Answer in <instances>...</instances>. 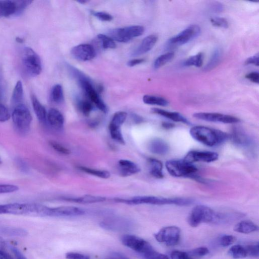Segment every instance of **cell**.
<instances>
[{"label": "cell", "mask_w": 259, "mask_h": 259, "mask_svg": "<svg viewBox=\"0 0 259 259\" xmlns=\"http://www.w3.org/2000/svg\"><path fill=\"white\" fill-rule=\"evenodd\" d=\"M16 10L15 1H11V0L0 1V17L15 15Z\"/></svg>", "instance_id": "obj_23"}, {"label": "cell", "mask_w": 259, "mask_h": 259, "mask_svg": "<svg viewBox=\"0 0 259 259\" xmlns=\"http://www.w3.org/2000/svg\"><path fill=\"white\" fill-rule=\"evenodd\" d=\"M212 9L216 12H221L223 10V6L220 3H216L213 5Z\"/></svg>", "instance_id": "obj_57"}, {"label": "cell", "mask_w": 259, "mask_h": 259, "mask_svg": "<svg viewBox=\"0 0 259 259\" xmlns=\"http://www.w3.org/2000/svg\"><path fill=\"white\" fill-rule=\"evenodd\" d=\"M111 137L117 142L125 144V141L121 131V129L109 127Z\"/></svg>", "instance_id": "obj_40"}, {"label": "cell", "mask_w": 259, "mask_h": 259, "mask_svg": "<svg viewBox=\"0 0 259 259\" xmlns=\"http://www.w3.org/2000/svg\"><path fill=\"white\" fill-rule=\"evenodd\" d=\"M98 39L100 41L102 46L104 49H114L116 45L111 38L103 34H99L97 36Z\"/></svg>", "instance_id": "obj_39"}, {"label": "cell", "mask_w": 259, "mask_h": 259, "mask_svg": "<svg viewBox=\"0 0 259 259\" xmlns=\"http://www.w3.org/2000/svg\"><path fill=\"white\" fill-rule=\"evenodd\" d=\"M166 167L169 173L173 177H194L197 171L194 164L187 162L184 160H172L167 161Z\"/></svg>", "instance_id": "obj_8"}, {"label": "cell", "mask_w": 259, "mask_h": 259, "mask_svg": "<svg viewBox=\"0 0 259 259\" xmlns=\"http://www.w3.org/2000/svg\"><path fill=\"white\" fill-rule=\"evenodd\" d=\"M51 98L56 103L60 104L64 100V90L62 85L57 84L51 89Z\"/></svg>", "instance_id": "obj_34"}, {"label": "cell", "mask_w": 259, "mask_h": 259, "mask_svg": "<svg viewBox=\"0 0 259 259\" xmlns=\"http://www.w3.org/2000/svg\"><path fill=\"white\" fill-rule=\"evenodd\" d=\"M67 259H90V257L86 255L74 252H69L66 254Z\"/></svg>", "instance_id": "obj_52"}, {"label": "cell", "mask_w": 259, "mask_h": 259, "mask_svg": "<svg viewBox=\"0 0 259 259\" xmlns=\"http://www.w3.org/2000/svg\"><path fill=\"white\" fill-rule=\"evenodd\" d=\"M114 255L117 259H130L125 257L122 255H121L119 253H115Z\"/></svg>", "instance_id": "obj_60"}, {"label": "cell", "mask_w": 259, "mask_h": 259, "mask_svg": "<svg viewBox=\"0 0 259 259\" xmlns=\"http://www.w3.org/2000/svg\"><path fill=\"white\" fill-rule=\"evenodd\" d=\"M22 63L26 73L31 76L39 75L42 72V66L40 58L31 48H24L22 52Z\"/></svg>", "instance_id": "obj_7"}, {"label": "cell", "mask_w": 259, "mask_h": 259, "mask_svg": "<svg viewBox=\"0 0 259 259\" xmlns=\"http://www.w3.org/2000/svg\"><path fill=\"white\" fill-rule=\"evenodd\" d=\"M195 119L214 123L236 124L240 122L237 117L215 113H197L193 115Z\"/></svg>", "instance_id": "obj_14"}, {"label": "cell", "mask_w": 259, "mask_h": 259, "mask_svg": "<svg viewBox=\"0 0 259 259\" xmlns=\"http://www.w3.org/2000/svg\"><path fill=\"white\" fill-rule=\"evenodd\" d=\"M50 145L56 151L63 154L68 155L70 153V150L61 144L56 141H50Z\"/></svg>", "instance_id": "obj_46"}, {"label": "cell", "mask_w": 259, "mask_h": 259, "mask_svg": "<svg viewBox=\"0 0 259 259\" xmlns=\"http://www.w3.org/2000/svg\"><path fill=\"white\" fill-rule=\"evenodd\" d=\"M121 241L125 246L142 255L153 249L147 241L134 235H125L122 237Z\"/></svg>", "instance_id": "obj_11"}, {"label": "cell", "mask_w": 259, "mask_h": 259, "mask_svg": "<svg viewBox=\"0 0 259 259\" xmlns=\"http://www.w3.org/2000/svg\"><path fill=\"white\" fill-rule=\"evenodd\" d=\"M47 122L52 127L57 130H61L64 127V117L57 109H51L47 113Z\"/></svg>", "instance_id": "obj_17"}, {"label": "cell", "mask_w": 259, "mask_h": 259, "mask_svg": "<svg viewBox=\"0 0 259 259\" xmlns=\"http://www.w3.org/2000/svg\"><path fill=\"white\" fill-rule=\"evenodd\" d=\"M228 254L235 259H242L249 257L247 245H236L230 248Z\"/></svg>", "instance_id": "obj_26"}, {"label": "cell", "mask_w": 259, "mask_h": 259, "mask_svg": "<svg viewBox=\"0 0 259 259\" xmlns=\"http://www.w3.org/2000/svg\"><path fill=\"white\" fill-rule=\"evenodd\" d=\"M258 230V226L249 220L242 221L238 223L234 228L235 231L243 234H250Z\"/></svg>", "instance_id": "obj_24"}, {"label": "cell", "mask_w": 259, "mask_h": 259, "mask_svg": "<svg viewBox=\"0 0 259 259\" xmlns=\"http://www.w3.org/2000/svg\"><path fill=\"white\" fill-rule=\"evenodd\" d=\"M201 32L199 26L191 24L177 35L172 37L169 41V44L174 46L185 45L197 37Z\"/></svg>", "instance_id": "obj_12"}, {"label": "cell", "mask_w": 259, "mask_h": 259, "mask_svg": "<svg viewBox=\"0 0 259 259\" xmlns=\"http://www.w3.org/2000/svg\"><path fill=\"white\" fill-rule=\"evenodd\" d=\"M246 78L253 83L258 84L259 83V73L256 71L250 72L246 75Z\"/></svg>", "instance_id": "obj_53"}, {"label": "cell", "mask_w": 259, "mask_h": 259, "mask_svg": "<svg viewBox=\"0 0 259 259\" xmlns=\"http://www.w3.org/2000/svg\"><path fill=\"white\" fill-rule=\"evenodd\" d=\"M249 257L258 258L259 256V245L258 243L247 245Z\"/></svg>", "instance_id": "obj_49"}, {"label": "cell", "mask_w": 259, "mask_h": 259, "mask_svg": "<svg viewBox=\"0 0 259 259\" xmlns=\"http://www.w3.org/2000/svg\"><path fill=\"white\" fill-rule=\"evenodd\" d=\"M143 101L148 105L166 107L169 105V101L166 99L159 96L146 95L143 97Z\"/></svg>", "instance_id": "obj_28"}, {"label": "cell", "mask_w": 259, "mask_h": 259, "mask_svg": "<svg viewBox=\"0 0 259 259\" xmlns=\"http://www.w3.org/2000/svg\"><path fill=\"white\" fill-rule=\"evenodd\" d=\"M190 134L197 142L210 147L219 145L229 138L228 134L223 131L202 126L193 127Z\"/></svg>", "instance_id": "obj_2"}, {"label": "cell", "mask_w": 259, "mask_h": 259, "mask_svg": "<svg viewBox=\"0 0 259 259\" xmlns=\"http://www.w3.org/2000/svg\"><path fill=\"white\" fill-rule=\"evenodd\" d=\"M64 199L75 203L91 204L105 201L106 198L101 196L85 195L80 197L65 198Z\"/></svg>", "instance_id": "obj_22"}, {"label": "cell", "mask_w": 259, "mask_h": 259, "mask_svg": "<svg viewBox=\"0 0 259 259\" xmlns=\"http://www.w3.org/2000/svg\"><path fill=\"white\" fill-rule=\"evenodd\" d=\"M6 247V243L4 240L0 237V250L4 251Z\"/></svg>", "instance_id": "obj_59"}, {"label": "cell", "mask_w": 259, "mask_h": 259, "mask_svg": "<svg viewBox=\"0 0 259 259\" xmlns=\"http://www.w3.org/2000/svg\"><path fill=\"white\" fill-rule=\"evenodd\" d=\"M211 22L214 27L227 29L229 27L228 21L222 17H213L210 19Z\"/></svg>", "instance_id": "obj_43"}, {"label": "cell", "mask_w": 259, "mask_h": 259, "mask_svg": "<svg viewBox=\"0 0 259 259\" xmlns=\"http://www.w3.org/2000/svg\"><path fill=\"white\" fill-rule=\"evenodd\" d=\"M148 148L151 152L161 155H166L170 149L168 144L160 138L151 140L148 144Z\"/></svg>", "instance_id": "obj_20"}, {"label": "cell", "mask_w": 259, "mask_h": 259, "mask_svg": "<svg viewBox=\"0 0 259 259\" xmlns=\"http://www.w3.org/2000/svg\"><path fill=\"white\" fill-rule=\"evenodd\" d=\"M79 3H81L82 4H84V3H85L86 2H87V1H79Z\"/></svg>", "instance_id": "obj_63"}, {"label": "cell", "mask_w": 259, "mask_h": 259, "mask_svg": "<svg viewBox=\"0 0 259 259\" xmlns=\"http://www.w3.org/2000/svg\"><path fill=\"white\" fill-rule=\"evenodd\" d=\"M152 112L154 114L160 115L175 122L182 123L188 125L190 124L187 119L182 115L177 112H169L157 108L152 109Z\"/></svg>", "instance_id": "obj_21"}, {"label": "cell", "mask_w": 259, "mask_h": 259, "mask_svg": "<svg viewBox=\"0 0 259 259\" xmlns=\"http://www.w3.org/2000/svg\"><path fill=\"white\" fill-rule=\"evenodd\" d=\"M80 111L86 116H88L93 109L92 103L89 100H79L77 102Z\"/></svg>", "instance_id": "obj_38"}, {"label": "cell", "mask_w": 259, "mask_h": 259, "mask_svg": "<svg viewBox=\"0 0 259 259\" xmlns=\"http://www.w3.org/2000/svg\"><path fill=\"white\" fill-rule=\"evenodd\" d=\"M222 59V51L220 49H216L212 54L208 64L204 67L203 70L206 71L213 69L220 64Z\"/></svg>", "instance_id": "obj_30"}, {"label": "cell", "mask_w": 259, "mask_h": 259, "mask_svg": "<svg viewBox=\"0 0 259 259\" xmlns=\"http://www.w3.org/2000/svg\"><path fill=\"white\" fill-rule=\"evenodd\" d=\"M31 98L34 111L38 119L42 123H46L47 116L46 109L35 95H33Z\"/></svg>", "instance_id": "obj_25"}, {"label": "cell", "mask_w": 259, "mask_h": 259, "mask_svg": "<svg viewBox=\"0 0 259 259\" xmlns=\"http://www.w3.org/2000/svg\"><path fill=\"white\" fill-rule=\"evenodd\" d=\"M117 259L114 258V259Z\"/></svg>", "instance_id": "obj_64"}, {"label": "cell", "mask_w": 259, "mask_h": 259, "mask_svg": "<svg viewBox=\"0 0 259 259\" xmlns=\"http://www.w3.org/2000/svg\"><path fill=\"white\" fill-rule=\"evenodd\" d=\"M163 126L166 129H170L173 128L174 125L172 123H164L163 124Z\"/></svg>", "instance_id": "obj_61"}, {"label": "cell", "mask_w": 259, "mask_h": 259, "mask_svg": "<svg viewBox=\"0 0 259 259\" xmlns=\"http://www.w3.org/2000/svg\"><path fill=\"white\" fill-rule=\"evenodd\" d=\"M92 14L102 21H111L113 19L112 15L105 12H92Z\"/></svg>", "instance_id": "obj_51"}, {"label": "cell", "mask_w": 259, "mask_h": 259, "mask_svg": "<svg viewBox=\"0 0 259 259\" xmlns=\"http://www.w3.org/2000/svg\"><path fill=\"white\" fill-rule=\"evenodd\" d=\"M150 173L155 178L161 179L163 178V166L162 163L158 160L150 158L148 160Z\"/></svg>", "instance_id": "obj_27"}, {"label": "cell", "mask_w": 259, "mask_h": 259, "mask_svg": "<svg viewBox=\"0 0 259 259\" xmlns=\"http://www.w3.org/2000/svg\"><path fill=\"white\" fill-rule=\"evenodd\" d=\"M71 73L77 79V82L84 90L89 100L101 112L107 113L108 108L100 98L97 91L94 87L91 81L84 74L74 68H69Z\"/></svg>", "instance_id": "obj_5"}, {"label": "cell", "mask_w": 259, "mask_h": 259, "mask_svg": "<svg viewBox=\"0 0 259 259\" xmlns=\"http://www.w3.org/2000/svg\"><path fill=\"white\" fill-rule=\"evenodd\" d=\"M203 55L199 53L195 56L191 57L187 60L184 63V65L187 67L195 66L200 67L203 64Z\"/></svg>", "instance_id": "obj_37"}, {"label": "cell", "mask_w": 259, "mask_h": 259, "mask_svg": "<svg viewBox=\"0 0 259 259\" xmlns=\"http://www.w3.org/2000/svg\"><path fill=\"white\" fill-rule=\"evenodd\" d=\"M218 158V154L215 152L193 150L189 152L184 160L191 164L196 162L211 163L217 161Z\"/></svg>", "instance_id": "obj_13"}, {"label": "cell", "mask_w": 259, "mask_h": 259, "mask_svg": "<svg viewBox=\"0 0 259 259\" xmlns=\"http://www.w3.org/2000/svg\"><path fill=\"white\" fill-rule=\"evenodd\" d=\"M85 213V211L78 207L62 206L50 208L49 217H75L83 215Z\"/></svg>", "instance_id": "obj_16"}, {"label": "cell", "mask_w": 259, "mask_h": 259, "mask_svg": "<svg viewBox=\"0 0 259 259\" xmlns=\"http://www.w3.org/2000/svg\"><path fill=\"white\" fill-rule=\"evenodd\" d=\"M78 168L82 172L89 175H93L102 179H108L111 177V174L109 171L105 170H99L84 166H79Z\"/></svg>", "instance_id": "obj_33"}, {"label": "cell", "mask_w": 259, "mask_h": 259, "mask_svg": "<svg viewBox=\"0 0 259 259\" xmlns=\"http://www.w3.org/2000/svg\"><path fill=\"white\" fill-rule=\"evenodd\" d=\"M259 54H257L256 55H254V56L250 57L248 58L246 61H245V65H254L259 66Z\"/></svg>", "instance_id": "obj_54"}, {"label": "cell", "mask_w": 259, "mask_h": 259, "mask_svg": "<svg viewBox=\"0 0 259 259\" xmlns=\"http://www.w3.org/2000/svg\"><path fill=\"white\" fill-rule=\"evenodd\" d=\"M15 40L19 44H22L24 42V40L19 37L16 38Z\"/></svg>", "instance_id": "obj_62"}, {"label": "cell", "mask_w": 259, "mask_h": 259, "mask_svg": "<svg viewBox=\"0 0 259 259\" xmlns=\"http://www.w3.org/2000/svg\"><path fill=\"white\" fill-rule=\"evenodd\" d=\"M127 118V114L126 112H119L115 113L112 119L109 127L121 129Z\"/></svg>", "instance_id": "obj_32"}, {"label": "cell", "mask_w": 259, "mask_h": 259, "mask_svg": "<svg viewBox=\"0 0 259 259\" xmlns=\"http://www.w3.org/2000/svg\"><path fill=\"white\" fill-rule=\"evenodd\" d=\"M232 139L236 144L242 147H248L251 143V140L247 135L240 131H235Z\"/></svg>", "instance_id": "obj_31"}, {"label": "cell", "mask_w": 259, "mask_h": 259, "mask_svg": "<svg viewBox=\"0 0 259 259\" xmlns=\"http://www.w3.org/2000/svg\"><path fill=\"white\" fill-rule=\"evenodd\" d=\"M32 1H28V0H16V13L15 15H19L22 13L24 10L27 8L32 3Z\"/></svg>", "instance_id": "obj_42"}, {"label": "cell", "mask_w": 259, "mask_h": 259, "mask_svg": "<svg viewBox=\"0 0 259 259\" xmlns=\"http://www.w3.org/2000/svg\"><path fill=\"white\" fill-rule=\"evenodd\" d=\"M158 41V37L155 35H149L145 38L135 50L132 56L137 57L146 54L150 51Z\"/></svg>", "instance_id": "obj_18"}, {"label": "cell", "mask_w": 259, "mask_h": 259, "mask_svg": "<svg viewBox=\"0 0 259 259\" xmlns=\"http://www.w3.org/2000/svg\"><path fill=\"white\" fill-rule=\"evenodd\" d=\"M11 250L14 254L16 259H28L17 248L11 247Z\"/></svg>", "instance_id": "obj_55"}, {"label": "cell", "mask_w": 259, "mask_h": 259, "mask_svg": "<svg viewBox=\"0 0 259 259\" xmlns=\"http://www.w3.org/2000/svg\"><path fill=\"white\" fill-rule=\"evenodd\" d=\"M210 253L209 250L204 247H201L195 248L188 253L192 256L197 257H202L208 255Z\"/></svg>", "instance_id": "obj_44"}, {"label": "cell", "mask_w": 259, "mask_h": 259, "mask_svg": "<svg viewBox=\"0 0 259 259\" xmlns=\"http://www.w3.org/2000/svg\"><path fill=\"white\" fill-rule=\"evenodd\" d=\"M118 165L121 174L124 177L132 176L140 171L139 166L131 161L121 160Z\"/></svg>", "instance_id": "obj_19"}, {"label": "cell", "mask_w": 259, "mask_h": 259, "mask_svg": "<svg viewBox=\"0 0 259 259\" xmlns=\"http://www.w3.org/2000/svg\"><path fill=\"white\" fill-rule=\"evenodd\" d=\"M237 241V238L231 235L223 236L220 239V244L223 247H228L234 244Z\"/></svg>", "instance_id": "obj_47"}, {"label": "cell", "mask_w": 259, "mask_h": 259, "mask_svg": "<svg viewBox=\"0 0 259 259\" xmlns=\"http://www.w3.org/2000/svg\"><path fill=\"white\" fill-rule=\"evenodd\" d=\"M154 238L157 242L167 246H174L180 242L181 230L174 226L165 227L155 234Z\"/></svg>", "instance_id": "obj_10"}, {"label": "cell", "mask_w": 259, "mask_h": 259, "mask_svg": "<svg viewBox=\"0 0 259 259\" xmlns=\"http://www.w3.org/2000/svg\"><path fill=\"white\" fill-rule=\"evenodd\" d=\"M116 202L129 205H139L143 204L152 205L174 204L180 206L189 205L193 203L189 198L175 197L167 198L155 196H137L128 199L115 198Z\"/></svg>", "instance_id": "obj_3"}, {"label": "cell", "mask_w": 259, "mask_h": 259, "mask_svg": "<svg viewBox=\"0 0 259 259\" xmlns=\"http://www.w3.org/2000/svg\"><path fill=\"white\" fill-rule=\"evenodd\" d=\"M142 256L145 259H170L168 256L158 252L154 249Z\"/></svg>", "instance_id": "obj_41"}, {"label": "cell", "mask_w": 259, "mask_h": 259, "mask_svg": "<svg viewBox=\"0 0 259 259\" xmlns=\"http://www.w3.org/2000/svg\"><path fill=\"white\" fill-rule=\"evenodd\" d=\"M173 53H168L159 57L154 62L153 67L158 69L170 62L174 58Z\"/></svg>", "instance_id": "obj_35"}, {"label": "cell", "mask_w": 259, "mask_h": 259, "mask_svg": "<svg viewBox=\"0 0 259 259\" xmlns=\"http://www.w3.org/2000/svg\"><path fill=\"white\" fill-rule=\"evenodd\" d=\"M12 118L16 131L22 135L29 132L33 119L27 106L22 103L13 108Z\"/></svg>", "instance_id": "obj_6"}, {"label": "cell", "mask_w": 259, "mask_h": 259, "mask_svg": "<svg viewBox=\"0 0 259 259\" xmlns=\"http://www.w3.org/2000/svg\"><path fill=\"white\" fill-rule=\"evenodd\" d=\"M1 234L10 236L24 237L28 234L27 231L20 229L11 227L0 228Z\"/></svg>", "instance_id": "obj_36"}, {"label": "cell", "mask_w": 259, "mask_h": 259, "mask_svg": "<svg viewBox=\"0 0 259 259\" xmlns=\"http://www.w3.org/2000/svg\"><path fill=\"white\" fill-rule=\"evenodd\" d=\"M144 62V59H134L131 61H130L127 63L128 66L130 67H133L134 66H136L137 65L141 64Z\"/></svg>", "instance_id": "obj_56"}, {"label": "cell", "mask_w": 259, "mask_h": 259, "mask_svg": "<svg viewBox=\"0 0 259 259\" xmlns=\"http://www.w3.org/2000/svg\"><path fill=\"white\" fill-rule=\"evenodd\" d=\"M144 28L141 25H132L129 27L117 28L109 31L110 37L114 41L127 43L133 38L143 34Z\"/></svg>", "instance_id": "obj_9"}, {"label": "cell", "mask_w": 259, "mask_h": 259, "mask_svg": "<svg viewBox=\"0 0 259 259\" xmlns=\"http://www.w3.org/2000/svg\"><path fill=\"white\" fill-rule=\"evenodd\" d=\"M223 218V214L217 213L208 206L198 205L191 212L188 222L192 227H196L203 223H222Z\"/></svg>", "instance_id": "obj_4"}, {"label": "cell", "mask_w": 259, "mask_h": 259, "mask_svg": "<svg viewBox=\"0 0 259 259\" xmlns=\"http://www.w3.org/2000/svg\"><path fill=\"white\" fill-rule=\"evenodd\" d=\"M23 97V88L22 82L19 81L17 82L14 88L12 96V104L13 108L22 104Z\"/></svg>", "instance_id": "obj_29"}, {"label": "cell", "mask_w": 259, "mask_h": 259, "mask_svg": "<svg viewBox=\"0 0 259 259\" xmlns=\"http://www.w3.org/2000/svg\"><path fill=\"white\" fill-rule=\"evenodd\" d=\"M71 54L76 60L81 62H87L93 60L96 56L94 47L88 44H82L74 47Z\"/></svg>", "instance_id": "obj_15"}, {"label": "cell", "mask_w": 259, "mask_h": 259, "mask_svg": "<svg viewBox=\"0 0 259 259\" xmlns=\"http://www.w3.org/2000/svg\"><path fill=\"white\" fill-rule=\"evenodd\" d=\"M0 259H13L12 257L5 251L0 250Z\"/></svg>", "instance_id": "obj_58"}, {"label": "cell", "mask_w": 259, "mask_h": 259, "mask_svg": "<svg viewBox=\"0 0 259 259\" xmlns=\"http://www.w3.org/2000/svg\"><path fill=\"white\" fill-rule=\"evenodd\" d=\"M19 190L18 187L10 185H0V194L12 193Z\"/></svg>", "instance_id": "obj_50"}, {"label": "cell", "mask_w": 259, "mask_h": 259, "mask_svg": "<svg viewBox=\"0 0 259 259\" xmlns=\"http://www.w3.org/2000/svg\"><path fill=\"white\" fill-rule=\"evenodd\" d=\"M11 115L8 108L1 103H0V122H5L8 121Z\"/></svg>", "instance_id": "obj_45"}, {"label": "cell", "mask_w": 259, "mask_h": 259, "mask_svg": "<svg viewBox=\"0 0 259 259\" xmlns=\"http://www.w3.org/2000/svg\"><path fill=\"white\" fill-rule=\"evenodd\" d=\"M171 259H194L188 253L183 251H174L171 254Z\"/></svg>", "instance_id": "obj_48"}, {"label": "cell", "mask_w": 259, "mask_h": 259, "mask_svg": "<svg viewBox=\"0 0 259 259\" xmlns=\"http://www.w3.org/2000/svg\"><path fill=\"white\" fill-rule=\"evenodd\" d=\"M50 207L38 203L0 204V214L49 217Z\"/></svg>", "instance_id": "obj_1"}]
</instances>
